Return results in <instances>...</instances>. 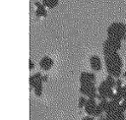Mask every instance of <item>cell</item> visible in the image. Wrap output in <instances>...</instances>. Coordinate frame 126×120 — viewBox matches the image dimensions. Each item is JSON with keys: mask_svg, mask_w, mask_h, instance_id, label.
<instances>
[{"mask_svg": "<svg viewBox=\"0 0 126 120\" xmlns=\"http://www.w3.org/2000/svg\"><path fill=\"white\" fill-rule=\"evenodd\" d=\"M104 62L108 75L114 78H119L121 76V69L123 63L120 55L116 51L104 54Z\"/></svg>", "mask_w": 126, "mask_h": 120, "instance_id": "6da1fadb", "label": "cell"}, {"mask_svg": "<svg viewBox=\"0 0 126 120\" xmlns=\"http://www.w3.org/2000/svg\"><path fill=\"white\" fill-rule=\"evenodd\" d=\"M107 36L115 37L122 40H126V25L123 23H112L107 29Z\"/></svg>", "mask_w": 126, "mask_h": 120, "instance_id": "7a4b0ae2", "label": "cell"}, {"mask_svg": "<svg viewBox=\"0 0 126 120\" xmlns=\"http://www.w3.org/2000/svg\"><path fill=\"white\" fill-rule=\"evenodd\" d=\"M113 94H114L113 89L110 86H108V84L105 81L101 82L100 85L97 88V96H96V98H98V100L110 99Z\"/></svg>", "mask_w": 126, "mask_h": 120, "instance_id": "3957f363", "label": "cell"}, {"mask_svg": "<svg viewBox=\"0 0 126 120\" xmlns=\"http://www.w3.org/2000/svg\"><path fill=\"white\" fill-rule=\"evenodd\" d=\"M121 48V40L115 37H107L103 42V54L118 51Z\"/></svg>", "mask_w": 126, "mask_h": 120, "instance_id": "277c9868", "label": "cell"}, {"mask_svg": "<svg viewBox=\"0 0 126 120\" xmlns=\"http://www.w3.org/2000/svg\"><path fill=\"white\" fill-rule=\"evenodd\" d=\"M80 91L81 93H83V95L88 96V98H96L97 96V90L94 87V83L81 84Z\"/></svg>", "mask_w": 126, "mask_h": 120, "instance_id": "5b68a950", "label": "cell"}, {"mask_svg": "<svg viewBox=\"0 0 126 120\" xmlns=\"http://www.w3.org/2000/svg\"><path fill=\"white\" fill-rule=\"evenodd\" d=\"M98 103H96L95 98H88L87 103L85 105V111L90 115V116H94V113L95 111V108L97 106Z\"/></svg>", "mask_w": 126, "mask_h": 120, "instance_id": "8992f818", "label": "cell"}, {"mask_svg": "<svg viewBox=\"0 0 126 120\" xmlns=\"http://www.w3.org/2000/svg\"><path fill=\"white\" fill-rule=\"evenodd\" d=\"M52 66H53V60H52L50 57H48V56L42 57V58L40 59V61H39V67H40V69L43 70V71H48V70H50V69L52 68Z\"/></svg>", "mask_w": 126, "mask_h": 120, "instance_id": "52a82bcc", "label": "cell"}, {"mask_svg": "<svg viewBox=\"0 0 126 120\" xmlns=\"http://www.w3.org/2000/svg\"><path fill=\"white\" fill-rule=\"evenodd\" d=\"M95 82V76L94 73H89V72H83L80 76V83L81 84H89V83H94Z\"/></svg>", "mask_w": 126, "mask_h": 120, "instance_id": "ba28073f", "label": "cell"}, {"mask_svg": "<svg viewBox=\"0 0 126 120\" xmlns=\"http://www.w3.org/2000/svg\"><path fill=\"white\" fill-rule=\"evenodd\" d=\"M42 75L40 73H35L33 74L32 76H31V79H30V83H31V86L34 89L36 87H39V86H42V83H43V80H42Z\"/></svg>", "mask_w": 126, "mask_h": 120, "instance_id": "9c48e42d", "label": "cell"}, {"mask_svg": "<svg viewBox=\"0 0 126 120\" xmlns=\"http://www.w3.org/2000/svg\"><path fill=\"white\" fill-rule=\"evenodd\" d=\"M90 65H91V68L94 70V71H100L101 70V61H100V58L97 56V55H93L91 56L90 58Z\"/></svg>", "mask_w": 126, "mask_h": 120, "instance_id": "30bf717a", "label": "cell"}, {"mask_svg": "<svg viewBox=\"0 0 126 120\" xmlns=\"http://www.w3.org/2000/svg\"><path fill=\"white\" fill-rule=\"evenodd\" d=\"M35 6H36V15L37 16H42V17H45L46 14H47V11H46V7L41 4V3H38V2H35Z\"/></svg>", "mask_w": 126, "mask_h": 120, "instance_id": "8fae6325", "label": "cell"}, {"mask_svg": "<svg viewBox=\"0 0 126 120\" xmlns=\"http://www.w3.org/2000/svg\"><path fill=\"white\" fill-rule=\"evenodd\" d=\"M115 89H116V93H118L122 97V100H126V86H121Z\"/></svg>", "mask_w": 126, "mask_h": 120, "instance_id": "7c38bea8", "label": "cell"}, {"mask_svg": "<svg viewBox=\"0 0 126 120\" xmlns=\"http://www.w3.org/2000/svg\"><path fill=\"white\" fill-rule=\"evenodd\" d=\"M59 0H42V3L45 7L47 8H54L55 6H57Z\"/></svg>", "mask_w": 126, "mask_h": 120, "instance_id": "4fadbf2b", "label": "cell"}, {"mask_svg": "<svg viewBox=\"0 0 126 120\" xmlns=\"http://www.w3.org/2000/svg\"><path fill=\"white\" fill-rule=\"evenodd\" d=\"M107 84H108V86H110L112 89L113 88H115L116 87V80L114 79V77H112V76H110V75H108L107 77H106V79L104 80Z\"/></svg>", "mask_w": 126, "mask_h": 120, "instance_id": "5bb4252c", "label": "cell"}, {"mask_svg": "<svg viewBox=\"0 0 126 120\" xmlns=\"http://www.w3.org/2000/svg\"><path fill=\"white\" fill-rule=\"evenodd\" d=\"M87 100H88V99H87L85 96H81V97L79 98V103H78L79 107H80V108L85 107V105H86V103H87Z\"/></svg>", "mask_w": 126, "mask_h": 120, "instance_id": "9a60e30c", "label": "cell"}, {"mask_svg": "<svg viewBox=\"0 0 126 120\" xmlns=\"http://www.w3.org/2000/svg\"><path fill=\"white\" fill-rule=\"evenodd\" d=\"M120 107H121V109L125 112L126 111V100H122L121 102H120Z\"/></svg>", "mask_w": 126, "mask_h": 120, "instance_id": "2e32d148", "label": "cell"}, {"mask_svg": "<svg viewBox=\"0 0 126 120\" xmlns=\"http://www.w3.org/2000/svg\"><path fill=\"white\" fill-rule=\"evenodd\" d=\"M122 86V80L121 79H117L116 80V87L115 88H118V87H121Z\"/></svg>", "mask_w": 126, "mask_h": 120, "instance_id": "e0dca14e", "label": "cell"}, {"mask_svg": "<svg viewBox=\"0 0 126 120\" xmlns=\"http://www.w3.org/2000/svg\"><path fill=\"white\" fill-rule=\"evenodd\" d=\"M83 120H94V116H86V117H84V119Z\"/></svg>", "mask_w": 126, "mask_h": 120, "instance_id": "ac0fdd59", "label": "cell"}, {"mask_svg": "<svg viewBox=\"0 0 126 120\" xmlns=\"http://www.w3.org/2000/svg\"><path fill=\"white\" fill-rule=\"evenodd\" d=\"M33 67H34L33 62H32V61H30V69H31V70H32V69H33Z\"/></svg>", "mask_w": 126, "mask_h": 120, "instance_id": "d6986e66", "label": "cell"}, {"mask_svg": "<svg viewBox=\"0 0 126 120\" xmlns=\"http://www.w3.org/2000/svg\"><path fill=\"white\" fill-rule=\"evenodd\" d=\"M98 120H106V118H105V117H100Z\"/></svg>", "mask_w": 126, "mask_h": 120, "instance_id": "ffe728a7", "label": "cell"}, {"mask_svg": "<svg viewBox=\"0 0 126 120\" xmlns=\"http://www.w3.org/2000/svg\"><path fill=\"white\" fill-rule=\"evenodd\" d=\"M123 77H124V78H126V71L123 73Z\"/></svg>", "mask_w": 126, "mask_h": 120, "instance_id": "44dd1931", "label": "cell"}]
</instances>
